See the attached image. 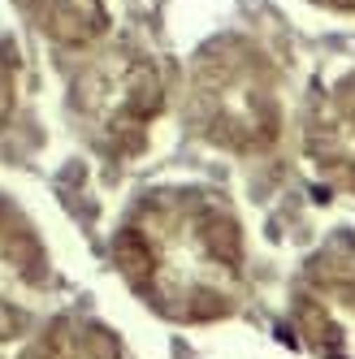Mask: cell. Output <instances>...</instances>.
Returning <instances> with one entry per match:
<instances>
[{"instance_id":"277c9868","label":"cell","mask_w":355,"mask_h":359,"mask_svg":"<svg viewBox=\"0 0 355 359\" xmlns=\"http://www.w3.org/2000/svg\"><path fill=\"white\" fill-rule=\"evenodd\" d=\"M53 299V264L9 199H0V342H13L31 333Z\"/></svg>"},{"instance_id":"5b68a950","label":"cell","mask_w":355,"mask_h":359,"mask_svg":"<svg viewBox=\"0 0 355 359\" xmlns=\"http://www.w3.org/2000/svg\"><path fill=\"white\" fill-rule=\"evenodd\" d=\"M295 329L325 359H355V264L325 255L312 260L295 290Z\"/></svg>"},{"instance_id":"7a4b0ae2","label":"cell","mask_w":355,"mask_h":359,"mask_svg":"<svg viewBox=\"0 0 355 359\" xmlns=\"http://www.w3.org/2000/svg\"><path fill=\"white\" fill-rule=\"evenodd\" d=\"M187 113L208 143L256 156L282 135V79L251 39H213L191 69Z\"/></svg>"},{"instance_id":"52a82bcc","label":"cell","mask_w":355,"mask_h":359,"mask_svg":"<svg viewBox=\"0 0 355 359\" xmlns=\"http://www.w3.org/2000/svg\"><path fill=\"white\" fill-rule=\"evenodd\" d=\"M22 359H130L126 342L113 329L87 316H61L43 333H35Z\"/></svg>"},{"instance_id":"6da1fadb","label":"cell","mask_w":355,"mask_h":359,"mask_svg":"<svg viewBox=\"0 0 355 359\" xmlns=\"http://www.w3.org/2000/svg\"><path fill=\"white\" fill-rule=\"evenodd\" d=\"M113 260L152 312L182 325L221 320L243 299V229L213 191H147L117 225Z\"/></svg>"},{"instance_id":"30bf717a","label":"cell","mask_w":355,"mask_h":359,"mask_svg":"<svg viewBox=\"0 0 355 359\" xmlns=\"http://www.w3.org/2000/svg\"><path fill=\"white\" fill-rule=\"evenodd\" d=\"M316 5H325V9H355V0H316Z\"/></svg>"},{"instance_id":"8992f818","label":"cell","mask_w":355,"mask_h":359,"mask_svg":"<svg viewBox=\"0 0 355 359\" xmlns=\"http://www.w3.org/2000/svg\"><path fill=\"white\" fill-rule=\"evenodd\" d=\"M303 147H308L312 169L325 177V187L355 195V74L316 95Z\"/></svg>"},{"instance_id":"3957f363","label":"cell","mask_w":355,"mask_h":359,"mask_svg":"<svg viewBox=\"0 0 355 359\" xmlns=\"http://www.w3.org/2000/svg\"><path fill=\"white\" fill-rule=\"evenodd\" d=\"M165 109V79L143 53H105L74 79V117L83 135L113 161L147 147V135Z\"/></svg>"},{"instance_id":"ba28073f","label":"cell","mask_w":355,"mask_h":359,"mask_svg":"<svg viewBox=\"0 0 355 359\" xmlns=\"http://www.w3.org/2000/svg\"><path fill=\"white\" fill-rule=\"evenodd\" d=\"M18 9L65 48H87L109 31V0H18Z\"/></svg>"},{"instance_id":"9c48e42d","label":"cell","mask_w":355,"mask_h":359,"mask_svg":"<svg viewBox=\"0 0 355 359\" xmlns=\"http://www.w3.org/2000/svg\"><path fill=\"white\" fill-rule=\"evenodd\" d=\"M18 69H22V61H18V43H13L9 31H0V126L9 121L13 100H18Z\"/></svg>"}]
</instances>
